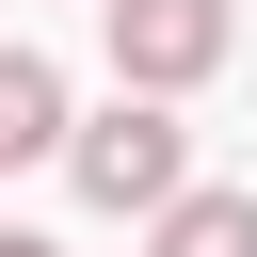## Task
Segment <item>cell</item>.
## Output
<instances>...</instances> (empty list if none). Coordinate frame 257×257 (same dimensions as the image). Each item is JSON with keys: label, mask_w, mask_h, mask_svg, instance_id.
Masks as SVG:
<instances>
[{"label": "cell", "mask_w": 257, "mask_h": 257, "mask_svg": "<svg viewBox=\"0 0 257 257\" xmlns=\"http://www.w3.org/2000/svg\"><path fill=\"white\" fill-rule=\"evenodd\" d=\"M64 177H80V209L161 225V209L193 193V128H177V96H112L96 128H64Z\"/></svg>", "instance_id": "obj_1"}, {"label": "cell", "mask_w": 257, "mask_h": 257, "mask_svg": "<svg viewBox=\"0 0 257 257\" xmlns=\"http://www.w3.org/2000/svg\"><path fill=\"white\" fill-rule=\"evenodd\" d=\"M112 16V96H193L225 64V0H96Z\"/></svg>", "instance_id": "obj_2"}, {"label": "cell", "mask_w": 257, "mask_h": 257, "mask_svg": "<svg viewBox=\"0 0 257 257\" xmlns=\"http://www.w3.org/2000/svg\"><path fill=\"white\" fill-rule=\"evenodd\" d=\"M0 161H64V80H48V48H0Z\"/></svg>", "instance_id": "obj_3"}, {"label": "cell", "mask_w": 257, "mask_h": 257, "mask_svg": "<svg viewBox=\"0 0 257 257\" xmlns=\"http://www.w3.org/2000/svg\"><path fill=\"white\" fill-rule=\"evenodd\" d=\"M161 257H257V193H177L161 209Z\"/></svg>", "instance_id": "obj_4"}, {"label": "cell", "mask_w": 257, "mask_h": 257, "mask_svg": "<svg viewBox=\"0 0 257 257\" xmlns=\"http://www.w3.org/2000/svg\"><path fill=\"white\" fill-rule=\"evenodd\" d=\"M0 257H64V241H32V225H0Z\"/></svg>", "instance_id": "obj_5"}]
</instances>
